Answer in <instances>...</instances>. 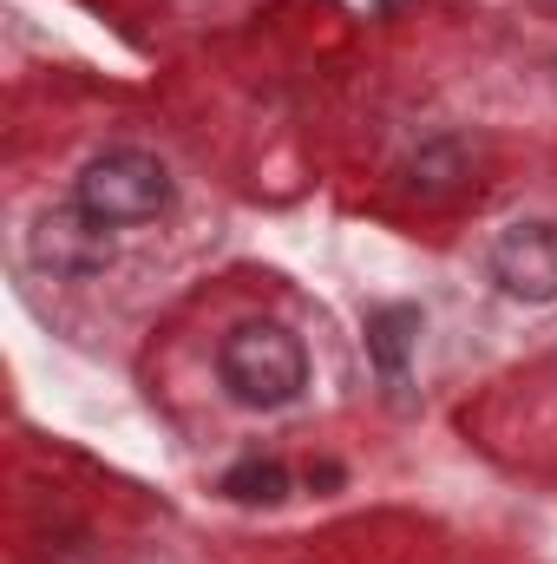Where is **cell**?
Instances as JSON below:
<instances>
[{
    "label": "cell",
    "instance_id": "cell-3",
    "mask_svg": "<svg viewBox=\"0 0 557 564\" xmlns=\"http://www.w3.org/2000/svg\"><path fill=\"white\" fill-rule=\"evenodd\" d=\"M26 263L53 282H92L112 270V230L79 204H59L26 230Z\"/></svg>",
    "mask_w": 557,
    "mask_h": 564
},
{
    "label": "cell",
    "instance_id": "cell-5",
    "mask_svg": "<svg viewBox=\"0 0 557 564\" xmlns=\"http://www.w3.org/2000/svg\"><path fill=\"white\" fill-rule=\"evenodd\" d=\"M472 177H479V151L466 132H426L401 151V164H394V184H401V197H414V204H452L459 191H472Z\"/></svg>",
    "mask_w": 557,
    "mask_h": 564
},
{
    "label": "cell",
    "instance_id": "cell-6",
    "mask_svg": "<svg viewBox=\"0 0 557 564\" xmlns=\"http://www.w3.org/2000/svg\"><path fill=\"white\" fill-rule=\"evenodd\" d=\"M223 486H230L237 499H276L282 486H288V473H282L276 459H243V466H237Z\"/></svg>",
    "mask_w": 557,
    "mask_h": 564
},
{
    "label": "cell",
    "instance_id": "cell-1",
    "mask_svg": "<svg viewBox=\"0 0 557 564\" xmlns=\"http://www.w3.org/2000/svg\"><path fill=\"white\" fill-rule=\"evenodd\" d=\"M217 381H223V394L237 408L276 414L288 401H302V388H308V348H302V335L288 322L250 315L217 341Z\"/></svg>",
    "mask_w": 557,
    "mask_h": 564
},
{
    "label": "cell",
    "instance_id": "cell-4",
    "mask_svg": "<svg viewBox=\"0 0 557 564\" xmlns=\"http://www.w3.org/2000/svg\"><path fill=\"white\" fill-rule=\"evenodd\" d=\"M485 270H492V282L512 302H532V308L538 302H557V224L532 217V224L499 230L492 250H485Z\"/></svg>",
    "mask_w": 557,
    "mask_h": 564
},
{
    "label": "cell",
    "instance_id": "cell-2",
    "mask_svg": "<svg viewBox=\"0 0 557 564\" xmlns=\"http://www.w3.org/2000/svg\"><path fill=\"white\" fill-rule=\"evenodd\" d=\"M171 171L164 158H151L144 144H106L79 164L73 177V204L86 217H99L106 230H139V224H157L171 210Z\"/></svg>",
    "mask_w": 557,
    "mask_h": 564
}]
</instances>
